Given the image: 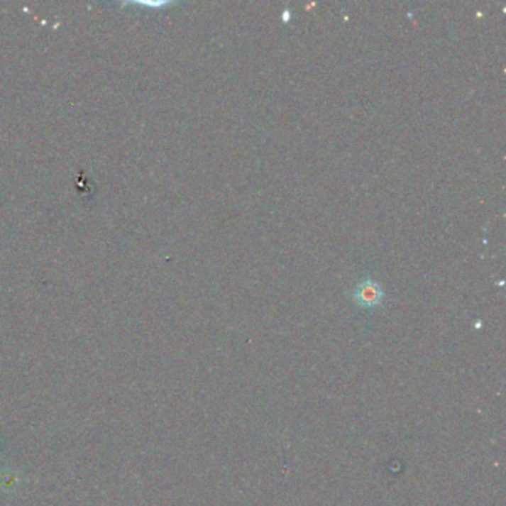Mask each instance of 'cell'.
Returning <instances> with one entry per match:
<instances>
[{
  "mask_svg": "<svg viewBox=\"0 0 506 506\" xmlns=\"http://www.w3.org/2000/svg\"><path fill=\"white\" fill-rule=\"evenodd\" d=\"M383 297L382 287L370 277L359 282L353 291V300L361 307H378L383 302Z\"/></svg>",
  "mask_w": 506,
  "mask_h": 506,
  "instance_id": "6da1fadb",
  "label": "cell"
}]
</instances>
